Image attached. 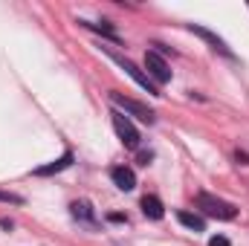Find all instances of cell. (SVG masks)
Listing matches in <instances>:
<instances>
[{
	"mask_svg": "<svg viewBox=\"0 0 249 246\" xmlns=\"http://www.w3.org/2000/svg\"><path fill=\"white\" fill-rule=\"evenodd\" d=\"M105 53H107V58H110V61L119 64V67H122V70L127 72V75H130V78H133V81H136V84H139V87H145V90H148L151 96H160V90L154 87V81H151V78H148V75H145V72H142V70H139L136 64L124 61L122 55H116V53H110V50H105Z\"/></svg>",
	"mask_w": 249,
	"mask_h": 246,
	"instance_id": "cell-4",
	"label": "cell"
},
{
	"mask_svg": "<svg viewBox=\"0 0 249 246\" xmlns=\"http://www.w3.org/2000/svg\"><path fill=\"white\" fill-rule=\"evenodd\" d=\"M72 165V154L67 151L61 159H55V162H50V165H44V168H35V177H50V174H58L64 168H70Z\"/></svg>",
	"mask_w": 249,
	"mask_h": 246,
	"instance_id": "cell-9",
	"label": "cell"
},
{
	"mask_svg": "<svg viewBox=\"0 0 249 246\" xmlns=\"http://www.w3.org/2000/svg\"><path fill=\"white\" fill-rule=\"evenodd\" d=\"M70 209H72V217H78V220H84V223H93V220H96V214H93V206H90L87 200H75Z\"/></svg>",
	"mask_w": 249,
	"mask_h": 246,
	"instance_id": "cell-10",
	"label": "cell"
},
{
	"mask_svg": "<svg viewBox=\"0 0 249 246\" xmlns=\"http://www.w3.org/2000/svg\"><path fill=\"white\" fill-rule=\"evenodd\" d=\"M0 203H15V206H20L23 197H20V194H12V191H0Z\"/></svg>",
	"mask_w": 249,
	"mask_h": 246,
	"instance_id": "cell-13",
	"label": "cell"
},
{
	"mask_svg": "<svg viewBox=\"0 0 249 246\" xmlns=\"http://www.w3.org/2000/svg\"><path fill=\"white\" fill-rule=\"evenodd\" d=\"M84 29H93V32H102V35H107V38H113L116 41V29L110 26V23H90V20H78Z\"/></svg>",
	"mask_w": 249,
	"mask_h": 246,
	"instance_id": "cell-12",
	"label": "cell"
},
{
	"mask_svg": "<svg viewBox=\"0 0 249 246\" xmlns=\"http://www.w3.org/2000/svg\"><path fill=\"white\" fill-rule=\"evenodd\" d=\"M110 180L116 188H122V191H133L136 188V174L127 168V165H116V168H110Z\"/></svg>",
	"mask_w": 249,
	"mask_h": 246,
	"instance_id": "cell-6",
	"label": "cell"
},
{
	"mask_svg": "<svg viewBox=\"0 0 249 246\" xmlns=\"http://www.w3.org/2000/svg\"><path fill=\"white\" fill-rule=\"evenodd\" d=\"M235 157H238V162H244V165H249V154H241V151H238Z\"/></svg>",
	"mask_w": 249,
	"mask_h": 246,
	"instance_id": "cell-16",
	"label": "cell"
},
{
	"mask_svg": "<svg viewBox=\"0 0 249 246\" xmlns=\"http://www.w3.org/2000/svg\"><path fill=\"white\" fill-rule=\"evenodd\" d=\"M110 102H113L119 110L130 113V116H136V119H142V122H148V124L157 122V113H154L151 107H145V105H139V102L127 99V96H122V93H110Z\"/></svg>",
	"mask_w": 249,
	"mask_h": 246,
	"instance_id": "cell-2",
	"label": "cell"
},
{
	"mask_svg": "<svg viewBox=\"0 0 249 246\" xmlns=\"http://www.w3.org/2000/svg\"><path fill=\"white\" fill-rule=\"evenodd\" d=\"M142 214L151 217V220H162V217H165V206H162V200L154 197V194H145V197H142Z\"/></svg>",
	"mask_w": 249,
	"mask_h": 246,
	"instance_id": "cell-7",
	"label": "cell"
},
{
	"mask_svg": "<svg viewBox=\"0 0 249 246\" xmlns=\"http://www.w3.org/2000/svg\"><path fill=\"white\" fill-rule=\"evenodd\" d=\"M209 246H232V244H229V238H223V235H214V238L209 241Z\"/></svg>",
	"mask_w": 249,
	"mask_h": 246,
	"instance_id": "cell-14",
	"label": "cell"
},
{
	"mask_svg": "<svg viewBox=\"0 0 249 246\" xmlns=\"http://www.w3.org/2000/svg\"><path fill=\"white\" fill-rule=\"evenodd\" d=\"M113 130H116V136L122 139L124 148H139V130L133 127V122L122 116V113H113Z\"/></svg>",
	"mask_w": 249,
	"mask_h": 246,
	"instance_id": "cell-5",
	"label": "cell"
},
{
	"mask_svg": "<svg viewBox=\"0 0 249 246\" xmlns=\"http://www.w3.org/2000/svg\"><path fill=\"white\" fill-rule=\"evenodd\" d=\"M145 70H148V78L157 81V84H168L171 81V67L165 64V58L154 50L145 53Z\"/></svg>",
	"mask_w": 249,
	"mask_h": 246,
	"instance_id": "cell-3",
	"label": "cell"
},
{
	"mask_svg": "<svg viewBox=\"0 0 249 246\" xmlns=\"http://www.w3.org/2000/svg\"><path fill=\"white\" fill-rule=\"evenodd\" d=\"M188 32H194L197 38L209 41V44H212V47H214L217 53H223V55H232V53H229V47H226V44H223V41H220V38H217L214 32H209V29H203V26H194V23H188Z\"/></svg>",
	"mask_w": 249,
	"mask_h": 246,
	"instance_id": "cell-8",
	"label": "cell"
},
{
	"mask_svg": "<svg viewBox=\"0 0 249 246\" xmlns=\"http://www.w3.org/2000/svg\"><path fill=\"white\" fill-rule=\"evenodd\" d=\"M151 159H154L151 151H142V154H139V162H142V165H151Z\"/></svg>",
	"mask_w": 249,
	"mask_h": 246,
	"instance_id": "cell-15",
	"label": "cell"
},
{
	"mask_svg": "<svg viewBox=\"0 0 249 246\" xmlns=\"http://www.w3.org/2000/svg\"><path fill=\"white\" fill-rule=\"evenodd\" d=\"M177 220L186 226V229H191V232H206V220L200 217V214H191V211H180L177 214Z\"/></svg>",
	"mask_w": 249,
	"mask_h": 246,
	"instance_id": "cell-11",
	"label": "cell"
},
{
	"mask_svg": "<svg viewBox=\"0 0 249 246\" xmlns=\"http://www.w3.org/2000/svg\"><path fill=\"white\" fill-rule=\"evenodd\" d=\"M197 209L203 214H209V217H217V220H235L238 217V209L232 203H226V200H220L214 194H206V191L197 194Z\"/></svg>",
	"mask_w": 249,
	"mask_h": 246,
	"instance_id": "cell-1",
	"label": "cell"
}]
</instances>
